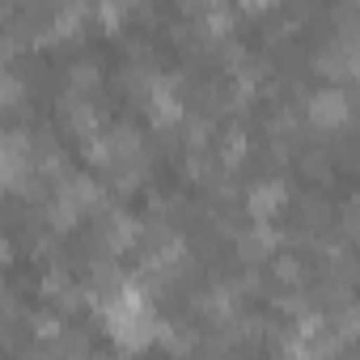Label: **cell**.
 <instances>
[{
  "label": "cell",
  "mask_w": 360,
  "mask_h": 360,
  "mask_svg": "<svg viewBox=\"0 0 360 360\" xmlns=\"http://www.w3.org/2000/svg\"><path fill=\"white\" fill-rule=\"evenodd\" d=\"M26 360H51V352H26Z\"/></svg>",
  "instance_id": "obj_12"
},
{
  "label": "cell",
  "mask_w": 360,
  "mask_h": 360,
  "mask_svg": "<svg viewBox=\"0 0 360 360\" xmlns=\"http://www.w3.org/2000/svg\"><path fill=\"white\" fill-rule=\"evenodd\" d=\"M68 85H77V89H89V85H98V68H94L89 60L72 64V68H68Z\"/></svg>",
  "instance_id": "obj_7"
},
{
  "label": "cell",
  "mask_w": 360,
  "mask_h": 360,
  "mask_svg": "<svg viewBox=\"0 0 360 360\" xmlns=\"http://www.w3.org/2000/svg\"><path fill=\"white\" fill-rule=\"evenodd\" d=\"M30 326H34L39 339H60V322L56 318H30Z\"/></svg>",
  "instance_id": "obj_10"
},
{
  "label": "cell",
  "mask_w": 360,
  "mask_h": 360,
  "mask_svg": "<svg viewBox=\"0 0 360 360\" xmlns=\"http://www.w3.org/2000/svg\"><path fill=\"white\" fill-rule=\"evenodd\" d=\"M136 233H140V221L127 217V212H115V217H110V229H106V238H110L106 246H110V250H127V246L136 242Z\"/></svg>",
  "instance_id": "obj_5"
},
{
  "label": "cell",
  "mask_w": 360,
  "mask_h": 360,
  "mask_svg": "<svg viewBox=\"0 0 360 360\" xmlns=\"http://www.w3.org/2000/svg\"><path fill=\"white\" fill-rule=\"evenodd\" d=\"M284 200H288V191H284L280 178H263V183H255V187H250L246 208H250V217H255L259 225H267V221L284 208Z\"/></svg>",
  "instance_id": "obj_1"
},
{
  "label": "cell",
  "mask_w": 360,
  "mask_h": 360,
  "mask_svg": "<svg viewBox=\"0 0 360 360\" xmlns=\"http://www.w3.org/2000/svg\"><path fill=\"white\" fill-rule=\"evenodd\" d=\"M47 221H51L56 229H72V225L81 221V208H77V200H72L64 187H60V195L47 204Z\"/></svg>",
  "instance_id": "obj_4"
},
{
  "label": "cell",
  "mask_w": 360,
  "mask_h": 360,
  "mask_svg": "<svg viewBox=\"0 0 360 360\" xmlns=\"http://www.w3.org/2000/svg\"><path fill=\"white\" fill-rule=\"evenodd\" d=\"M276 276H280L284 284H301V263H297V259H280V263H276Z\"/></svg>",
  "instance_id": "obj_9"
},
{
  "label": "cell",
  "mask_w": 360,
  "mask_h": 360,
  "mask_svg": "<svg viewBox=\"0 0 360 360\" xmlns=\"http://www.w3.org/2000/svg\"><path fill=\"white\" fill-rule=\"evenodd\" d=\"M148 115H153V123H157V127H169V123L183 119V102H178V94H174V85H169L165 77H157V81H153Z\"/></svg>",
  "instance_id": "obj_3"
},
{
  "label": "cell",
  "mask_w": 360,
  "mask_h": 360,
  "mask_svg": "<svg viewBox=\"0 0 360 360\" xmlns=\"http://www.w3.org/2000/svg\"><path fill=\"white\" fill-rule=\"evenodd\" d=\"M98 360H102V356H98ZM106 360H115V356H106Z\"/></svg>",
  "instance_id": "obj_13"
},
{
  "label": "cell",
  "mask_w": 360,
  "mask_h": 360,
  "mask_svg": "<svg viewBox=\"0 0 360 360\" xmlns=\"http://www.w3.org/2000/svg\"><path fill=\"white\" fill-rule=\"evenodd\" d=\"M18 102H22V81H18V72L9 68V72H5V106L13 110Z\"/></svg>",
  "instance_id": "obj_8"
},
{
  "label": "cell",
  "mask_w": 360,
  "mask_h": 360,
  "mask_svg": "<svg viewBox=\"0 0 360 360\" xmlns=\"http://www.w3.org/2000/svg\"><path fill=\"white\" fill-rule=\"evenodd\" d=\"M305 115H309V123H318V127H343V119H347V98H343L339 89H318V94H309Z\"/></svg>",
  "instance_id": "obj_2"
},
{
  "label": "cell",
  "mask_w": 360,
  "mask_h": 360,
  "mask_svg": "<svg viewBox=\"0 0 360 360\" xmlns=\"http://www.w3.org/2000/svg\"><path fill=\"white\" fill-rule=\"evenodd\" d=\"M98 18H102V22H110V26H115V22H119V18H123V9H119V5H102V9H98Z\"/></svg>",
  "instance_id": "obj_11"
},
{
  "label": "cell",
  "mask_w": 360,
  "mask_h": 360,
  "mask_svg": "<svg viewBox=\"0 0 360 360\" xmlns=\"http://www.w3.org/2000/svg\"><path fill=\"white\" fill-rule=\"evenodd\" d=\"M242 157H246V131H242V127H233V131L225 136V165L233 169Z\"/></svg>",
  "instance_id": "obj_6"
}]
</instances>
